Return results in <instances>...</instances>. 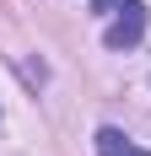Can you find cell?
Listing matches in <instances>:
<instances>
[{
	"label": "cell",
	"instance_id": "1",
	"mask_svg": "<svg viewBox=\"0 0 151 156\" xmlns=\"http://www.w3.org/2000/svg\"><path fill=\"white\" fill-rule=\"evenodd\" d=\"M140 38H146V5H140V0H124V11L108 16L103 43H108V48H135Z\"/></svg>",
	"mask_w": 151,
	"mask_h": 156
},
{
	"label": "cell",
	"instance_id": "2",
	"mask_svg": "<svg viewBox=\"0 0 151 156\" xmlns=\"http://www.w3.org/2000/svg\"><path fill=\"white\" fill-rule=\"evenodd\" d=\"M97 156H151V151H140L130 135H119V129H97Z\"/></svg>",
	"mask_w": 151,
	"mask_h": 156
},
{
	"label": "cell",
	"instance_id": "3",
	"mask_svg": "<svg viewBox=\"0 0 151 156\" xmlns=\"http://www.w3.org/2000/svg\"><path fill=\"white\" fill-rule=\"evenodd\" d=\"M119 5H124V0H92V16H113Z\"/></svg>",
	"mask_w": 151,
	"mask_h": 156
}]
</instances>
